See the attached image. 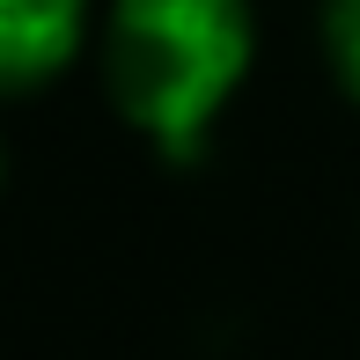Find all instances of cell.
<instances>
[{
	"label": "cell",
	"instance_id": "1",
	"mask_svg": "<svg viewBox=\"0 0 360 360\" xmlns=\"http://www.w3.org/2000/svg\"><path fill=\"white\" fill-rule=\"evenodd\" d=\"M96 59L133 140L184 169L257 67V15L250 0H110Z\"/></svg>",
	"mask_w": 360,
	"mask_h": 360
},
{
	"label": "cell",
	"instance_id": "2",
	"mask_svg": "<svg viewBox=\"0 0 360 360\" xmlns=\"http://www.w3.org/2000/svg\"><path fill=\"white\" fill-rule=\"evenodd\" d=\"M89 44V0H0V96H30Z\"/></svg>",
	"mask_w": 360,
	"mask_h": 360
},
{
	"label": "cell",
	"instance_id": "3",
	"mask_svg": "<svg viewBox=\"0 0 360 360\" xmlns=\"http://www.w3.org/2000/svg\"><path fill=\"white\" fill-rule=\"evenodd\" d=\"M316 37H323L331 81L360 103V0H323V8H316Z\"/></svg>",
	"mask_w": 360,
	"mask_h": 360
},
{
	"label": "cell",
	"instance_id": "4",
	"mask_svg": "<svg viewBox=\"0 0 360 360\" xmlns=\"http://www.w3.org/2000/svg\"><path fill=\"white\" fill-rule=\"evenodd\" d=\"M0 184H8V147H0Z\"/></svg>",
	"mask_w": 360,
	"mask_h": 360
}]
</instances>
